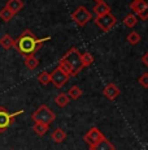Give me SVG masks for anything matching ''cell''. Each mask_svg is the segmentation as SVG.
I'll use <instances>...</instances> for the list:
<instances>
[{"label":"cell","mask_w":148,"mask_h":150,"mask_svg":"<svg viewBox=\"0 0 148 150\" xmlns=\"http://www.w3.org/2000/svg\"><path fill=\"white\" fill-rule=\"evenodd\" d=\"M50 37L47 38H36L35 34L31 30L26 29V30L22 31V34L15 41V48L18 51L21 55L26 56V55H34L36 51H39L42 48L44 42L50 41Z\"/></svg>","instance_id":"cell-1"},{"label":"cell","mask_w":148,"mask_h":150,"mask_svg":"<svg viewBox=\"0 0 148 150\" xmlns=\"http://www.w3.org/2000/svg\"><path fill=\"white\" fill-rule=\"evenodd\" d=\"M57 67L61 69V71H64L68 76H77V74L84 68L83 64H82L81 52L78 51V48H75V47L70 48V50L60 59Z\"/></svg>","instance_id":"cell-2"},{"label":"cell","mask_w":148,"mask_h":150,"mask_svg":"<svg viewBox=\"0 0 148 150\" xmlns=\"http://www.w3.org/2000/svg\"><path fill=\"white\" fill-rule=\"evenodd\" d=\"M31 119L34 120V123L38 122V123H44V124H48V125H50L52 122H55L56 115L51 111L50 107H47L45 105H42L40 107L36 108V111L33 112Z\"/></svg>","instance_id":"cell-3"},{"label":"cell","mask_w":148,"mask_h":150,"mask_svg":"<svg viewBox=\"0 0 148 150\" xmlns=\"http://www.w3.org/2000/svg\"><path fill=\"white\" fill-rule=\"evenodd\" d=\"M95 24L103 31H109L117 24V18L113 16L112 13H105L103 16H96L95 17Z\"/></svg>","instance_id":"cell-4"},{"label":"cell","mask_w":148,"mask_h":150,"mask_svg":"<svg viewBox=\"0 0 148 150\" xmlns=\"http://www.w3.org/2000/svg\"><path fill=\"white\" fill-rule=\"evenodd\" d=\"M92 18V13H90L83 5L78 7L75 11L72 13V20L75 22L78 26H84L86 24H89V21Z\"/></svg>","instance_id":"cell-5"},{"label":"cell","mask_w":148,"mask_h":150,"mask_svg":"<svg viewBox=\"0 0 148 150\" xmlns=\"http://www.w3.org/2000/svg\"><path fill=\"white\" fill-rule=\"evenodd\" d=\"M130 8L140 20H148V0H133L130 3Z\"/></svg>","instance_id":"cell-6"},{"label":"cell","mask_w":148,"mask_h":150,"mask_svg":"<svg viewBox=\"0 0 148 150\" xmlns=\"http://www.w3.org/2000/svg\"><path fill=\"white\" fill-rule=\"evenodd\" d=\"M22 114V111H18L16 114H9L4 107H0V132H5L13 123L17 115Z\"/></svg>","instance_id":"cell-7"},{"label":"cell","mask_w":148,"mask_h":150,"mask_svg":"<svg viewBox=\"0 0 148 150\" xmlns=\"http://www.w3.org/2000/svg\"><path fill=\"white\" fill-rule=\"evenodd\" d=\"M50 74H51V82H52L56 88H62V86L68 82V80H69V77H70V76H68L64 71H61L59 67L53 69L52 73H50Z\"/></svg>","instance_id":"cell-8"},{"label":"cell","mask_w":148,"mask_h":150,"mask_svg":"<svg viewBox=\"0 0 148 150\" xmlns=\"http://www.w3.org/2000/svg\"><path fill=\"white\" fill-rule=\"evenodd\" d=\"M105 136L103 133H101V131L99 128H95V127H94V128H91L89 132H87L86 134H84V137H83V140H84V142L87 144V145L90 146H94L95 145V144H98L99 141L100 140H103Z\"/></svg>","instance_id":"cell-9"},{"label":"cell","mask_w":148,"mask_h":150,"mask_svg":"<svg viewBox=\"0 0 148 150\" xmlns=\"http://www.w3.org/2000/svg\"><path fill=\"white\" fill-rule=\"evenodd\" d=\"M119 94H121V90L118 89V86L113 82H109L107 86L103 89V96L109 100H114Z\"/></svg>","instance_id":"cell-10"},{"label":"cell","mask_w":148,"mask_h":150,"mask_svg":"<svg viewBox=\"0 0 148 150\" xmlns=\"http://www.w3.org/2000/svg\"><path fill=\"white\" fill-rule=\"evenodd\" d=\"M92 11L96 16H103V14H105V13H110V7H109V4H107L105 0H104V1L96 3V4L94 5Z\"/></svg>","instance_id":"cell-11"},{"label":"cell","mask_w":148,"mask_h":150,"mask_svg":"<svg viewBox=\"0 0 148 150\" xmlns=\"http://www.w3.org/2000/svg\"><path fill=\"white\" fill-rule=\"evenodd\" d=\"M90 150H116V148L109 140H107V138L104 137L103 140H100L98 144L91 146Z\"/></svg>","instance_id":"cell-12"},{"label":"cell","mask_w":148,"mask_h":150,"mask_svg":"<svg viewBox=\"0 0 148 150\" xmlns=\"http://www.w3.org/2000/svg\"><path fill=\"white\" fill-rule=\"evenodd\" d=\"M5 7L16 14L24 8V1H22V0H8L7 4H5Z\"/></svg>","instance_id":"cell-13"},{"label":"cell","mask_w":148,"mask_h":150,"mask_svg":"<svg viewBox=\"0 0 148 150\" xmlns=\"http://www.w3.org/2000/svg\"><path fill=\"white\" fill-rule=\"evenodd\" d=\"M51 138L53 140V142L56 144H61L65 141V138H66V133H65L64 129L61 128H56L55 131L51 133Z\"/></svg>","instance_id":"cell-14"},{"label":"cell","mask_w":148,"mask_h":150,"mask_svg":"<svg viewBox=\"0 0 148 150\" xmlns=\"http://www.w3.org/2000/svg\"><path fill=\"white\" fill-rule=\"evenodd\" d=\"M0 46H1L4 50H10V48L15 47V39H13L9 34H4V35L0 38Z\"/></svg>","instance_id":"cell-15"},{"label":"cell","mask_w":148,"mask_h":150,"mask_svg":"<svg viewBox=\"0 0 148 150\" xmlns=\"http://www.w3.org/2000/svg\"><path fill=\"white\" fill-rule=\"evenodd\" d=\"M69 102H70V98L66 93H59L57 96L55 97V103L61 108L66 107V106L69 105Z\"/></svg>","instance_id":"cell-16"},{"label":"cell","mask_w":148,"mask_h":150,"mask_svg":"<svg viewBox=\"0 0 148 150\" xmlns=\"http://www.w3.org/2000/svg\"><path fill=\"white\" fill-rule=\"evenodd\" d=\"M25 57V65H26L27 69H30V71H34V69H36L39 67V60L36 59L34 55H26Z\"/></svg>","instance_id":"cell-17"},{"label":"cell","mask_w":148,"mask_h":150,"mask_svg":"<svg viewBox=\"0 0 148 150\" xmlns=\"http://www.w3.org/2000/svg\"><path fill=\"white\" fill-rule=\"evenodd\" d=\"M48 129H50V125L48 124H44V123H34L33 125V131L35 132L38 136H44L45 133L48 132Z\"/></svg>","instance_id":"cell-18"},{"label":"cell","mask_w":148,"mask_h":150,"mask_svg":"<svg viewBox=\"0 0 148 150\" xmlns=\"http://www.w3.org/2000/svg\"><path fill=\"white\" fill-rule=\"evenodd\" d=\"M136 24H138V18H136V16H135V14H133V13H129L124 18V25L126 28H129V29L135 28Z\"/></svg>","instance_id":"cell-19"},{"label":"cell","mask_w":148,"mask_h":150,"mask_svg":"<svg viewBox=\"0 0 148 150\" xmlns=\"http://www.w3.org/2000/svg\"><path fill=\"white\" fill-rule=\"evenodd\" d=\"M82 94H83L82 89L79 88V86H77V85L72 86V88L69 89V91H68V96H69L70 99H78V98L82 97Z\"/></svg>","instance_id":"cell-20"},{"label":"cell","mask_w":148,"mask_h":150,"mask_svg":"<svg viewBox=\"0 0 148 150\" xmlns=\"http://www.w3.org/2000/svg\"><path fill=\"white\" fill-rule=\"evenodd\" d=\"M126 41L129 42L130 45L135 46V45H138V43L142 41V37H140V34H139V33H136V31H131V33H130V34H127V37H126Z\"/></svg>","instance_id":"cell-21"},{"label":"cell","mask_w":148,"mask_h":150,"mask_svg":"<svg viewBox=\"0 0 148 150\" xmlns=\"http://www.w3.org/2000/svg\"><path fill=\"white\" fill-rule=\"evenodd\" d=\"M15 16H16V14L13 13L10 9H8L7 7H4L1 11H0V18H1L3 21H5V22L10 21V20H12Z\"/></svg>","instance_id":"cell-22"},{"label":"cell","mask_w":148,"mask_h":150,"mask_svg":"<svg viewBox=\"0 0 148 150\" xmlns=\"http://www.w3.org/2000/svg\"><path fill=\"white\" fill-rule=\"evenodd\" d=\"M81 59H82V64H83V67H90V65L94 64V56L90 52L81 54Z\"/></svg>","instance_id":"cell-23"},{"label":"cell","mask_w":148,"mask_h":150,"mask_svg":"<svg viewBox=\"0 0 148 150\" xmlns=\"http://www.w3.org/2000/svg\"><path fill=\"white\" fill-rule=\"evenodd\" d=\"M38 81L42 83V85L47 86L48 83L51 82V74L48 73V72H40V73L38 74Z\"/></svg>","instance_id":"cell-24"},{"label":"cell","mask_w":148,"mask_h":150,"mask_svg":"<svg viewBox=\"0 0 148 150\" xmlns=\"http://www.w3.org/2000/svg\"><path fill=\"white\" fill-rule=\"evenodd\" d=\"M138 82H139V85L143 86L144 89H148V72H144V73L139 77Z\"/></svg>","instance_id":"cell-25"},{"label":"cell","mask_w":148,"mask_h":150,"mask_svg":"<svg viewBox=\"0 0 148 150\" xmlns=\"http://www.w3.org/2000/svg\"><path fill=\"white\" fill-rule=\"evenodd\" d=\"M142 63H143L146 67H148V52H146L143 56H142Z\"/></svg>","instance_id":"cell-26"},{"label":"cell","mask_w":148,"mask_h":150,"mask_svg":"<svg viewBox=\"0 0 148 150\" xmlns=\"http://www.w3.org/2000/svg\"><path fill=\"white\" fill-rule=\"evenodd\" d=\"M95 1H96V3H99V1H104V0H95Z\"/></svg>","instance_id":"cell-27"}]
</instances>
